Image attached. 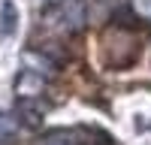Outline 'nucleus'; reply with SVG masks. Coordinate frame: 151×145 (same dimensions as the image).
<instances>
[{
    "label": "nucleus",
    "mask_w": 151,
    "mask_h": 145,
    "mask_svg": "<svg viewBox=\"0 0 151 145\" xmlns=\"http://www.w3.org/2000/svg\"><path fill=\"white\" fill-rule=\"evenodd\" d=\"M18 127H24V121L18 118V112H0V142L12 139L18 133Z\"/></svg>",
    "instance_id": "nucleus-2"
},
{
    "label": "nucleus",
    "mask_w": 151,
    "mask_h": 145,
    "mask_svg": "<svg viewBox=\"0 0 151 145\" xmlns=\"http://www.w3.org/2000/svg\"><path fill=\"white\" fill-rule=\"evenodd\" d=\"M15 24H18V9L12 0H6L3 9H0V36L3 39H12L15 36Z\"/></svg>",
    "instance_id": "nucleus-1"
}]
</instances>
